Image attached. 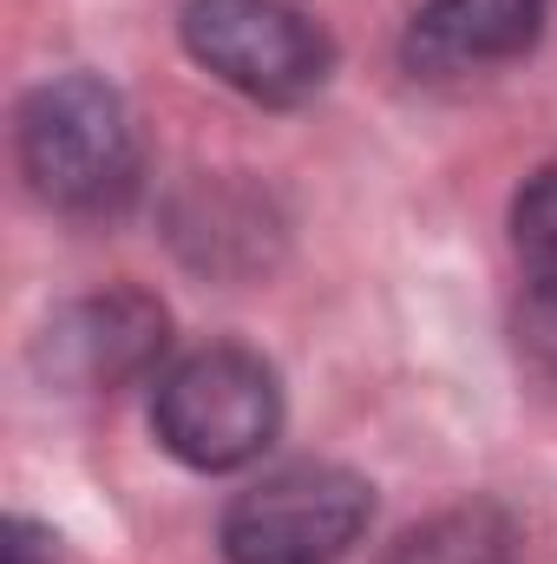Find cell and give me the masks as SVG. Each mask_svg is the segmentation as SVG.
I'll list each match as a JSON object with an SVG mask.
<instances>
[{
    "mask_svg": "<svg viewBox=\"0 0 557 564\" xmlns=\"http://www.w3.org/2000/svg\"><path fill=\"white\" fill-rule=\"evenodd\" d=\"M20 171L40 204L66 217H106L139 191V132L125 99L92 73H59L26 93L20 119Z\"/></svg>",
    "mask_w": 557,
    "mask_h": 564,
    "instance_id": "1",
    "label": "cell"
},
{
    "mask_svg": "<svg viewBox=\"0 0 557 564\" xmlns=\"http://www.w3.org/2000/svg\"><path fill=\"white\" fill-rule=\"evenodd\" d=\"M151 426L190 473H237L282 433V381L256 348L217 341L157 375Z\"/></svg>",
    "mask_w": 557,
    "mask_h": 564,
    "instance_id": "2",
    "label": "cell"
},
{
    "mask_svg": "<svg viewBox=\"0 0 557 564\" xmlns=\"http://www.w3.org/2000/svg\"><path fill=\"white\" fill-rule=\"evenodd\" d=\"M184 53L256 106H302L335 73V40L302 0H190Z\"/></svg>",
    "mask_w": 557,
    "mask_h": 564,
    "instance_id": "3",
    "label": "cell"
},
{
    "mask_svg": "<svg viewBox=\"0 0 557 564\" xmlns=\"http://www.w3.org/2000/svg\"><path fill=\"white\" fill-rule=\"evenodd\" d=\"M374 492L348 466H282L230 499L223 558L230 564H335L368 532Z\"/></svg>",
    "mask_w": 557,
    "mask_h": 564,
    "instance_id": "4",
    "label": "cell"
},
{
    "mask_svg": "<svg viewBox=\"0 0 557 564\" xmlns=\"http://www.w3.org/2000/svg\"><path fill=\"white\" fill-rule=\"evenodd\" d=\"M164 355V308L139 289H112V295H86L66 302L46 328H40V375L66 381V388H119L139 381L144 368Z\"/></svg>",
    "mask_w": 557,
    "mask_h": 564,
    "instance_id": "5",
    "label": "cell"
},
{
    "mask_svg": "<svg viewBox=\"0 0 557 564\" xmlns=\"http://www.w3.org/2000/svg\"><path fill=\"white\" fill-rule=\"evenodd\" d=\"M545 20H551V0H426L401 53L426 79H459V73H485L532 53Z\"/></svg>",
    "mask_w": 557,
    "mask_h": 564,
    "instance_id": "6",
    "label": "cell"
},
{
    "mask_svg": "<svg viewBox=\"0 0 557 564\" xmlns=\"http://www.w3.org/2000/svg\"><path fill=\"white\" fill-rule=\"evenodd\" d=\"M512 558V519L499 506H452L414 525L387 564H505Z\"/></svg>",
    "mask_w": 557,
    "mask_h": 564,
    "instance_id": "7",
    "label": "cell"
},
{
    "mask_svg": "<svg viewBox=\"0 0 557 564\" xmlns=\"http://www.w3.org/2000/svg\"><path fill=\"white\" fill-rule=\"evenodd\" d=\"M512 250L538 295L557 302V164H545L518 197H512Z\"/></svg>",
    "mask_w": 557,
    "mask_h": 564,
    "instance_id": "8",
    "label": "cell"
},
{
    "mask_svg": "<svg viewBox=\"0 0 557 564\" xmlns=\"http://www.w3.org/2000/svg\"><path fill=\"white\" fill-rule=\"evenodd\" d=\"M0 564H59V539L33 519H7L0 525Z\"/></svg>",
    "mask_w": 557,
    "mask_h": 564,
    "instance_id": "9",
    "label": "cell"
}]
</instances>
